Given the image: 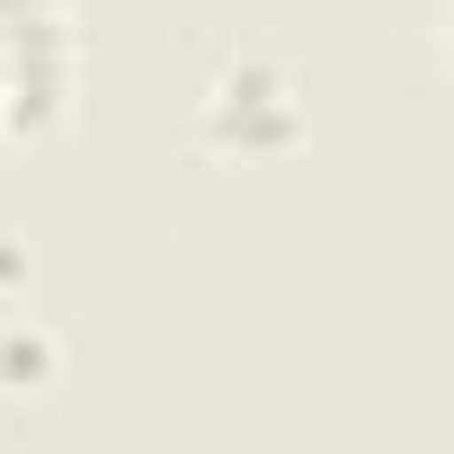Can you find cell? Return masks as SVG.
Listing matches in <instances>:
<instances>
[{
    "label": "cell",
    "instance_id": "cell-1",
    "mask_svg": "<svg viewBox=\"0 0 454 454\" xmlns=\"http://www.w3.org/2000/svg\"><path fill=\"white\" fill-rule=\"evenodd\" d=\"M187 125L223 160H286L303 143V125H312V98H303L294 63H277V54H223L196 81Z\"/></svg>",
    "mask_w": 454,
    "mask_h": 454
},
{
    "label": "cell",
    "instance_id": "cell-2",
    "mask_svg": "<svg viewBox=\"0 0 454 454\" xmlns=\"http://www.w3.org/2000/svg\"><path fill=\"white\" fill-rule=\"evenodd\" d=\"M45 374H54V339L45 330H10V339H0V383H10V392H27Z\"/></svg>",
    "mask_w": 454,
    "mask_h": 454
},
{
    "label": "cell",
    "instance_id": "cell-3",
    "mask_svg": "<svg viewBox=\"0 0 454 454\" xmlns=\"http://www.w3.org/2000/svg\"><path fill=\"white\" fill-rule=\"evenodd\" d=\"M0 143H10V81H0Z\"/></svg>",
    "mask_w": 454,
    "mask_h": 454
}]
</instances>
